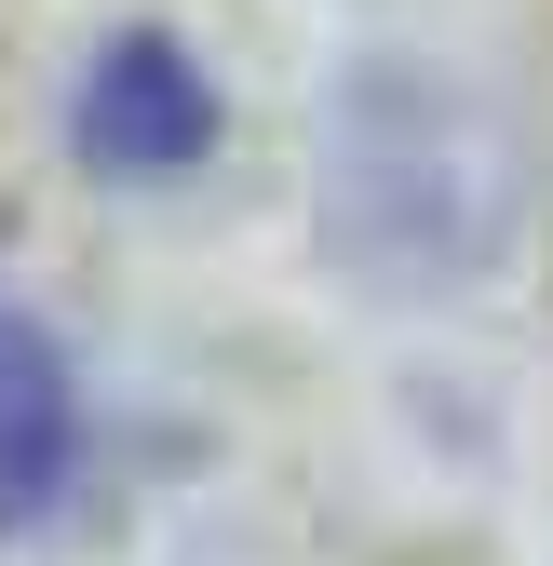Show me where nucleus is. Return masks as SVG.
<instances>
[{"label":"nucleus","instance_id":"f257e3e1","mask_svg":"<svg viewBox=\"0 0 553 566\" xmlns=\"http://www.w3.org/2000/svg\"><path fill=\"white\" fill-rule=\"evenodd\" d=\"M82 163L95 176H189L217 149V82L163 41V28H122L95 67H82Z\"/></svg>","mask_w":553,"mask_h":566},{"label":"nucleus","instance_id":"f03ea898","mask_svg":"<svg viewBox=\"0 0 553 566\" xmlns=\"http://www.w3.org/2000/svg\"><path fill=\"white\" fill-rule=\"evenodd\" d=\"M67 459H82V405H67V365H54V337L0 297V526H28Z\"/></svg>","mask_w":553,"mask_h":566}]
</instances>
